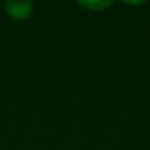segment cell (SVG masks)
<instances>
[{
  "label": "cell",
  "mask_w": 150,
  "mask_h": 150,
  "mask_svg": "<svg viewBox=\"0 0 150 150\" xmlns=\"http://www.w3.org/2000/svg\"><path fill=\"white\" fill-rule=\"evenodd\" d=\"M33 4L30 1H7L5 9L11 17L16 20H24L32 13Z\"/></svg>",
  "instance_id": "cell-1"
}]
</instances>
